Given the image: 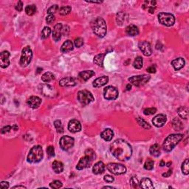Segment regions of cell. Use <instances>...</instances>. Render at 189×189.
<instances>
[{"instance_id": "cell-1", "label": "cell", "mask_w": 189, "mask_h": 189, "mask_svg": "<svg viewBox=\"0 0 189 189\" xmlns=\"http://www.w3.org/2000/svg\"><path fill=\"white\" fill-rule=\"evenodd\" d=\"M110 152L113 156L120 161L128 160L132 157V146L122 139L116 140L110 145Z\"/></svg>"}, {"instance_id": "cell-2", "label": "cell", "mask_w": 189, "mask_h": 189, "mask_svg": "<svg viewBox=\"0 0 189 189\" xmlns=\"http://www.w3.org/2000/svg\"><path fill=\"white\" fill-rule=\"evenodd\" d=\"M91 26L93 33L98 37L103 38L107 34V27L104 19L101 18V17H97L96 19L93 20Z\"/></svg>"}, {"instance_id": "cell-3", "label": "cell", "mask_w": 189, "mask_h": 189, "mask_svg": "<svg viewBox=\"0 0 189 189\" xmlns=\"http://www.w3.org/2000/svg\"><path fill=\"white\" fill-rule=\"evenodd\" d=\"M183 138V135L181 134H172V135H168L165 138L163 142V148L164 151H165L166 152L172 151Z\"/></svg>"}, {"instance_id": "cell-4", "label": "cell", "mask_w": 189, "mask_h": 189, "mask_svg": "<svg viewBox=\"0 0 189 189\" xmlns=\"http://www.w3.org/2000/svg\"><path fill=\"white\" fill-rule=\"evenodd\" d=\"M94 158H95V153L94 151L90 149H87L85 152V156L80 159L76 168L78 170H82L84 168H88L93 162Z\"/></svg>"}, {"instance_id": "cell-5", "label": "cell", "mask_w": 189, "mask_h": 189, "mask_svg": "<svg viewBox=\"0 0 189 189\" xmlns=\"http://www.w3.org/2000/svg\"><path fill=\"white\" fill-rule=\"evenodd\" d=\"M43 157L44 152L42 146H35L30 149L27 155V162L30 163H37L43 159Z\"/></svg>"}, {"instance_id": "cell-6", "label": "cell", "mask_w": 189, "mask_h": 189, "mask_svg": "<svg viewBox=\"0 0 189 189\" xmlns=\"http://www.w3.org/2000/svg\"><path fill=\"white\" fill-rule=\"evenodd\" d=\"M33 59V52L29 46L25 47L21 50V59L19 61V64L21 67H26L31 62Z\"/></svg>"}, {"instance_id": "cell-7", "label": "cell", "mask_w": 189, "mask_h": 189, "mask_svg": "<svg viewBox=\"0 0 189 189\" xmlns=\"http://www.w3.org/2000/svg\"><path fill=\"white\" fill-rule=\"evenodd\" d=\"M78 100L82 105L86 106L94 101V97L89 91L87 89L81 90L78 92Z\"/></svg>"}, {"instance_id": "cell-8", "label": "cell", "mask_w": 189, "mask_h": 189, "mask_svg": "<svg viewBox=\"0 0 189 189\" xmlns=\"http://www.w3.org/2000/svg\"><path fill=\"white\" fill-rule=\"evenodd\" d=\"M158 20L160 24L166 27H171L175 23L174 16L168 13H160L158 14Z\"/></svg>"}, {"instance_id": "cell-9", "label": "cell", "mask_w": 189, "mask_h": 189, "mask_svg": "<svg viewBox=\"0 0 189 189\" xmlns=\"http://www.w3.org/2000/svg\"><path fill=\"white\" fill-rule=\"evenodd\" d=\"M150 75H135V76L129 78V81L135 87H141V86L146 84L150 80Z\"/></svg>"}, {"instance_id": "cell-10", "label": "cell", "mask_w": 189, "mask_h": 189, "mask_svg": "<svg viewBox=\"0 0 189 189\" xmlns=\"http://www.w3.org/2000/svg\"><path fill=\"white\" fill-rule=\"evenodd\" d=\"M107 168L109 171L115 175H120V174H123L126 172V168L122 164L115 163H109L107 165Z\"/></svg>"}, {"instance_id": "cell-11", "label": "cell", "mask_w": 189, "mask_h": 189, "mask_svg": "<svg viewBox=\"0 0 189 189\" xmlns=\"http://www.w3.org/2000/svg\"><path fill=\"white\" fill-rule=\"evenodd\" d=\"M104 97L105 99L108 100V101L115 100L118 97V91L115 87H112V86H109L104 88Z\"/></svg>"}, {"instance_id": "cell-12", "label": "cell", "mask_w": 189, "mask_h": 189, "mask_svg": "<svg viewBox=\"0 0 189 189\" xmlns=\"http://www.w3.org/2000/svg\"><path fill=\"white\" fill-rule=\"evenodd\" d=\"M75 140L69 136H63L60 140V146L62 150L68 151L74 146Z\"/></svg>"}, {"instance_id": "cell-13", "label": "cell", "mask_w": 189, "mask_h": 189, "mask_svg": "<svg viewBox=\"0 0 189 189\" xmlns=\"http://www.w3.org/2000/svg\"><path fill=\"white\" fill-rule=\"evenodd\" d=\"M139 49L143 53V54L146 56H150L152 53V50L151 44L146 41H143L139 43Z\"/></svg>"}, {"instance_id": "cell-14", "label": "cell", "mask_w": 189, "mask_h": 189, "mask_svg": "<svg viewBox=\"0 0 189 189\" xmlns=\"http://www.w3.org/2000/svg\"><path fill=\"white\" fill-rule=\"evenodd\" d=\"M11 56L8 51H3L0 53V66L2 68H7L10 65L9 57Z\"/></svg>"}, {"instance_id": "cell-15", "label": "cell", "mask_w": 189, "mask_h": 189, "mask_svg": "<svg viewBox=\"0 0 189 189\" xmlns=\"http://www.w3.org/2000/svg\"><path fill=\"white\" fill-rule=\"evenodd\" d=\"M166 116L165 115H158L155 116L153 119H152V123L154 124V126H155L156 127H162L166 123Z\"/></svg>"}, {"instance_id": "cell-16", "label": "cell", "mask_w": 189, "mask_h": 189, "mask_svg": "<svg viewBox=\"0 0 189 189\" xmlns=\"http://www.w3.org/2000/svg\"><path fill=\"white\" fill-rule=\"evenodd\" d=\"M68 129L72 133L79 132L81 130V124L78 120L73 119L71 120L68 123Z\"/></svg>"}, {"instance_id": "cell-17", "label": "cell", "mask_w": 189, "mask_h": 189, "mask_svg": "<svg viewBox=\"0 0 189 189\" xmlns=\"http://www.w3.org/2000/svg\"><path fill=\"white\" fill-rule=\"evenodd\" d=\"M62 27H63V26L61 23H58L54 26L53 31V39L55 42H59L62 38V31H63Z\"/></svg>"}, {"instance_id": "cell-18", "label": "cell", "mask_w": 189, "mask_h": 189, "mask_svg": "<svg viewBox=\"0 0 189 189\" xmlns=\"http://www.w3.org/2000/svg\"><path fill=\"white\" fill-rule=\"evenodd\" d=\"M77 84V81L73 77H66L59 81L61 87H74Z\"/></svg>"}, {"instance_id": "cell-19", "label": "cell", "mask_w": 189, "mask_h": 189, "mask_svg": "<svg viewBox=\"0 0 189 189\" xmlns=\"http://www.w3.org/2000/svg\"><path fill=\"white\" fill-rule=\"evenodd\" d=\"M27 104L30 108L37 109L42 104V100L37 96H31L27 101Z\"/></svg>"}, {"instance_id": "cell-20", "label": "cell", "mask_w": 189, "mask_h": 189, "mask_svg": "<svg viewBox=\"0 0 189 189\" xmlns=\"http://www.w3.org/2000/svg\"><path fill=\"white\" fill-rule=\"evenodd\" d=\"M109 82V77L104 75V76L99 77V78H96L92 83V86L95 88H99V87H103V86L106 85L107 83Z\"/></svg>"}, {"instance_id": "cell-21", "label": "cell", "mask_w": 189, "mask_h": 189, "mask_svg": "<svg viewBox=\"0 0 189 189\" xmlns=\"http://www.w3.org/2000/svg\"><path fill=\"white\" fill-rule=\"evenodd\" d=\"M104 170H105V165L103 162L99 161L94 165L92 168V172L94 174H101L104 172Z\"/></svg>"}, {"instance_id": "cell-22", "label": "cell", "mask_w": 189, "mask_h": 189, "mask_svg": "<svg viewBox=\"0 0 189 189\" xmlns=\"http://www.w3.org/2000/svg\"><path fill=\"white\" fill-rule=\"evenodd\" d=\"M185 60L183 58H178L171 62V65L175 70H180L185 66Z\"/></svg>"}, {"instance_id": "cell-23", "label": "cell", "mask_w": 189, "mask_h": 189, "mask_svg": "<svg viewBox=\"0 0 189 189\" xmlns=\"http://www.w3.org/2000/svg\"><path fill=\"white\" fill-rule=\"evenodd\" d=\"M73 50V43L70 40H67L61 47V51L64 53H69Z\"/></svg>"}, {"instance_id": "cell-24", "label": "cell", "mask_w": 189, "mask_h": 189, "mask_svg": "<svg viewBox=\"0 0 189 189\" xmlns=\"http://www.w3.org/2000/svg\"><path fill=\"white\" fill-rule=\"evenodd\" d=\"M140 188H141L149 189V188H154V185H152V182L150 179L147 178V177H144L141 180L140 183H139Z\"/></svg>"}, {"instance_id": "cell-25", "label": "cell", "mask_w": 189, "mask_h": 189, "mask_svg": "<svg viewBox=\"0 0 189 189\" xmlns=\"http://www.w3.org/2000/svg\"><path fill=\"white\" fill-rule=\"evenodd\" d=\"M101 137L106 141H110L114 137V132L111 129H106L101 134Z\"/></svg>"}, {"instance_id": "cell-26", "label": "cell", "mask_w": 189, "mask_h": 189, "mask_svg": "<svg viewBox=\"0 0 189 189\" xmlns=\"http://www.w3.org/2000/svg\"><path fill=\"white\" fill-rule=\"evenodd\" d=\"M126 33L130 36H135L139 34V29L136 25L130 24L126 28Z\"/></svg>"}, {"instance_id": "cell-27", "label": "cell", "mask_w": 189, "mask_h": 189, "mask_svg": "<svg viewBox=\"0 0 189 189\" xmlns=\"http://www.w3.org/2000/svg\"><path fill=\"white\" fill-rule=\"evenodd\" d=\"M93 75H94V72L92 70H84L79 73V77L84 81H87Z\"/></svg>"}, {"instance_id": "cell-28", "label": "cell", "mask_w": 189, "mask_h": 189, "mask_svg": "<svg viewBox=\"0 0 189 189\" xmlns=\"http://www.w3.org/2000/svg\"><path fill=\"white\" fill-rule=\"evenodd\" d=\"M53 169L56 174H60L64 171V165L60 161L55 160L53 163Z\"/></svg>"}, {"instance_id": "cell-29", "label": "cell", "mask_w": 189, "mask_h": 189, "mask_svg": "<svg viewBox=\"0 0 189 189\" xmlns=\"http://www.w3.org/2000/svg\"><path fill=\"white\" fill-rule=\"evenodd\" d=\"M54 91V87H51L50 85H45L42 89V93L44 96L53 97V92Z\"/></svg>"}, {"instance_id": "cell-30", "label": "cell", "mask_w": 189, "mask_h": 189, "mask_svg": "<svg viewBox=\"0 0 189 189\" xmlns=\"http://www.w3.org/2000/svg\"><path fill=\"white\" fill-rule=\"evenodd\" d=\"M151 155L154 157H158L160 155V147L158 144H154L149 149Z\"/></svg>"}, {"instance_id": "cell-31", "label": "cell", "mask_w": 189, "mask_h": 189, "mask_svg": "<svg viewBox=\"0 0 189 189\" xmlns=\"http://www.w3.org/2000/svg\"><path fill=\"white\" fill-rule=\"evenodd\" d=\"M105 57V54H98L94 58L93 62L99 67L104 66V59Z\"/></svg>"}, {"instance_id": "cell-32", "label": "cell", "mask_w": 189, "mask_h": 189, "mask_svg": "<svg viewBox=\"0 0 189 189\" xmlns=\"http://www.w3.org/2000/svg\"><path fill=\"white\" fill-rule=\"evenodd\" d=\"M54 79H55L54 75L50 72H45V73L42 76V81H44V82L45 83H49Z\"/></svg>"}, {"instance_id": "cell-33", "label": "cell", "mask_w": 189, "mask_h": 189, "mask_svg": "<svg viewBox=\"0 0 189 189\" xmlns=\"http://www.w3.org/2000/svg\"><path fill=\"white\" fill-rule=\"evenodd\" d=\"M172 126L175 130L180 131L183 129V124L179 118H174L172 120Z\"/></svg>"}, {"instance_id": "cell-34", "label": "cell", "mask_w": 189, "mask_h": 189, "mask_svg": "<svg viewBox=\"0 0 189 189\" xmlns=\"http://www.w3.org/2000/svg\"><path fill=\"white\" fill-rule=\"evenodd\" d=\"M178 115L180 117L183 119H187L188 116V110L186 107H181L178 109Z\"/></svg>"}, {"instance_id": "cell-35", "label": "cell", "mask_w": 189, "mask_h": 189, "mask_svg": "<svg viewBox=\"0 0 189 189\" xmlns=\"http://www.w3.org/2000/svg\"><path fill=\"white\" fill-rule=\"evenodd\" d=\"M143 59H142V57H140V56H137V57L135 59V62H134L133 67L135 68V69H140L143 67Z\"/></svg>"}, {"instance_id": "cell-36", "label": "cell", "mask_w": 189, "mask_h": 189, "mask_svg": "<svg viewBox=\"0 0 189 189\" xmlns=\"http://www.w3.org/2000/svg\"><path fill=\"white\" fill-rule=\"evenodd\" d=\"M36 6L34 5H27L25 8V13L28 16H33L36 14Z\"/></svg>"}, {"instance_id": "cell-37", "label": "cell", "mask_w": 189, "mask_h": 189, "mask_svg": "<svg viewBox=\"0 0 189 189\" xmlns=\"http://www.w3.org/2000/svg\"><path fill=\"white\" fill-rule=\"evenodd\" d=\"M72 11V8H71L70 6L69 5H67V6H62V8L59 9V14L62 16H66L67 14H69V13Z\"/></svg>"}, {"instance_id": "cell-38", "label": "cell", "mask_w": 189, "mask_h": 189, "mask_svg": "<svg viewBox=\"0 0 189 189\" xmlns=\"http://www.w3.org/2000/svg\"><path fill=\"white\" fill-rule=\"evenodd\" d=\"M137 122L138 124H139L141 127H143V129H150L151 128L150 125H149V123L146 121V120H144L143 119L140 118V117H137Z\"/></svg>"}, {"instance_id": "cell-39", "label": "cell", "mask_w": 189, "mask_h": 189, "mask_svg": "<svg viewBox=\"0 0 189 189\" xmlns=\"http://www.w3.org/2000/svg\"><path fill=\"white\" fill-rule=\"evenodd\" d=\"M51 33V29L49 27H44L42 31V38L43 39H47Z\"/></svg>"}, {"instance_id": "cell-40", "label": "cell", "mask_w": 189, "mask_h": 189, "mask_svg": "<svg viewBox=\"0 0 189 189\" xmlns=\"http://www.w3.org/2000/svg\"><path fill=\"white\" fill-rule=\"evenodd\" d=\"M182 171L185 175H188L189 174V169H188V160L186 159L184 162L182 164L181 167Z\"/></svg>"}, {"instance_id": "cell-41", "label": "cell", "mask_w": 189, "mask_h": 189, "mask_svg": "<svg viewBox=\"0 0 189 189\" xmlns=\"http://www.w3.org/2000/svg\"><path fill=\"white\" fill-rule=\"evenodd\" d=\"M154 164H155V163L153 160H152L151 159H148L144 164V168L146 170L151 171L154 168Z\"/></svg>"}, {"instance_id": "cell-42", "label": "cell", "mask_w": 189, "mask_h": 189, "mask_svg": "<svg viewBox=\"0 0 189 189\" xmlns=\"http://www.w3.org/2000/svg\"><path fill=\"white\" fill-rule=\"evenodd\" d=\"M54 126L55 127H56V130H57L58 132H59V133H62V132H64L63 125H62V121H61V120H56V121L54 122Z\"/></svg>"}, {"instance_id": "cell-43", "label": "cell", "mask_w": 189, "mask_h": 189, "mask_svg": "<svg viewBox=\"0 0 189 189\" xmlns=\"http://www.w3.org/2000/svg\"><path fill=\"white\" fill-rule=\"evenodd\" d=\"M157 112L156 108H146L145 109L143 113L145 115H152L155 114Z\"/></svg>"}, {"instance_id": "cell-44", "label": "cell", "mask_w": 189, "mask_h": 189, "mask_svg": "<svg viewBox=\"0 0 189 189\" xmlns=\"http://www.w3.org/2000/svg\"><path fill=\"white\" fill-rule=\"evenodd\" d=\"M50 186L53 188H59L62 187V182L59 181V180H55L50 183Z\"/></svg>"}, {"instance_id": "cell-45", "label": "cell", "mask_w": 189, "mask_h": 189, "mask_svg": "<svg viewBox=\"0 0 189 189\" xmlns=\"http://www.w3.org/2000/svg\"><path fill=\"white\" fill-rule=\"evenodd\" d=\"M130 185L131 186H132V188H137L139 186V183H138L137 179L135 177H132L130 180Z\"/></svg>"}, {"instance_id": "cell-46", "label": "cell", "mask_w": 189, "mask_h": 189, "mask_svg": "<svg viewBox=\"0 0 189 189\" xmlns=\"http://www.w3.org/2000/svg\"><path fill=\"white\" fill-rule=\"evenodd\" d=\"M47 155H48L49 158H53V157L55 156V149L54 147L52 146H50L47 147Z\"/></svg>"}, {"instance_id": "cell-47", "label": "cell", "mask_w": 189, "mask_h": 189, "mask_svg": "<svg viewBox=\"0 0 189 189\" xmlns=\"http://www.w3.org/2000/svg\"><path fill=\"white\" fill-rule=\"evenodd\" d=\"M74 44H75V46L76 47H81L83 46V44H84V40H83V39H81V38H77V39H75V41H74Z\"/></svg>"}, {"instance_id": "cell-48", "label": "cell", "mask_w": 189, "mask_h": 189, "mask_svg": "<svg viewBox=\"0 0 189 189\" xmlns=\"http://www.w3.org/2000/svg\"><path fill=\"white\" fill-rule=\"evenodd\" d=\"M123 17H125V14L123 13H120L117 15V22L120 23V24H122L123 23V21H125V19H123Z\"/></svg>"}, {"instance_id": "cell-49", "label": "cell", "mask_w": 189, "mask_h": 189, "mask_svg": "<svg viewBox=\"0 0 189 189\" xmlns=\"http://www.w3.org/2000/svg\"><path fill=\"white\" fill-rule=\"evenodd\" d=\"M58 10H59V6H58L57 5H52V6L50 7L48 10H47V14H55V13L57 12Z\"/></svg>"}, {"instance_id": "cell-50", "label": "cell", "mask_w": 189, "mask_h": 189, "mask_svg": "<svg viewBox=\"0 0 189 189\" xmlns=\"http://www.w3.org/2000/svg\"><path fill=\"white\" fill-rule=\"evenodd\" d=\"M55 19H56V17L54 16V15H53V14H50V15L47 16L46 21H47V24H50L55 21Z\"/></svg>"}, {"instance_id": "cell-51", "label": "cell", "mask_w": 189, "mask_h": 189, "mask_svg": "<svg viewBox=\"0 0 189 189\" xmlns=\"http://www.w3.org/2000/svg\"><path fill=\"white\" fill-rule=\"evenodd\" d=\"M12 129H13V126H5V127H3L2 129V131H1V132H2V134L7 133V132H9L10 131H11Z\"/></svg>"}, {"instance_id": "cell-52", "label": "cell", "mask_w": 189, "mask_h": 189, "mask_svg": "<svg viewBox=\"0 0 189 189\" xmlns=\"http://www.w3.org/2000/svg\"><path fill=\"white\" fill-rule=\"evenodd\" d=\"M23 9V3L22 2H21V1H19V2H18V3L16 4V10L18 11H21Z\"/></svg>"}, {"instance_id": "cell-53", "label": "cell", "mask_w": 189, "mask_h": 189, "mask_svg": "<svg viewBox=\"0 0 189 189\" xmlns=\"http://www.w3.org/2000/svg\"><path fill=\"white\" fill-rule=\"evenodd\" d=\"M104 181L107 182V183H112V182L114 181V178L110 175H106L105 177H104Z\"/></svg>"}, {"instance_id": "cell-54", "label": "cell", "mask_w": 189, "mask_h": 189, "mask_svg": "<svg viewBox=\"0 0 189 189\" xmlns=\"http://www.w3.org/2000/svg\"><path fill=\"white\" fill-rule=\"evenodd\" d=\"M146 71H147L149 73H155V72H156V67L152 65V66L149 67L147 68V69H146Z\"/></svg>"}, {"instance_id": "cell-55", "label": "cell", "mask_w": 189, "mask_h": 189, "mask_svg": "<svg viewBox=\"0 0 189 189\" xmlns=\"http://www.w3.org/2000/svg\"><path fill=\"white\" fill-rule=\"evenodd\" d=\"M0 187L3 189L8 188H9V183H8V182H2V183H0Z\"/></svg>"}, {"instance_id": "cell-56", "label": "cell", "mask_w": 189, "mask_h": 189, "mask_svg": "<svg viewBox=\"0 0 189 189\" xmlns=\"http://www.w3.org/2000/svg\"><path fill=\"white\" fill-rule=\"evenodd\" d=\"M172 174V170H168L166 173H164L163 174V177H168Z\"/></svg>"}, {"instance_id": "cell-57", "label": "cell", "mask_w": 189, "mask_h": 189, "mask_svg": "<svg viewBox=\"0 0 189 189\" xmlns=\"http://www.w3.org/2000/svg\"><path fill=\"white\" fill-rule=\"evenodd\" d=\"M14 188H26V187L24 185H17V186H14Z\"/></svg>"}, {"instance_id": "cell-58", "label": "cell", "mask_w": 189, "mask_h": 189, "mask_svg": "<svg viewBox=\"0 0 189 189\" xmlns=\"http://www.w3.org/2000/svg\"><path fill=\"white\" fill-rule=\"evenodd\" d=\"M131 89H132V85H131L130 84H129L127 86H126V90L129 91V90H130Z\"/></svg>"}, {"instance_id": "cell-59", "label": "cell", "mask_w": 189, "mask_h": 189, "mask_svg": "<svg viewBox=\"0 0 189 189\" xmlns=\"http://www.w3.org/2000/svg\"><path fill=\"white\" fill-rule=\"evenodd\" d=\"M86 2H90V3H98V4H100V3H101V2H95V1H86Z\"/></svg>"}, {"instance_id": "cell-60", "label": "cell", "mask_w": 189, "mask_h": 189, "mask_svg": "<svg viewBox=\"0 0 189 189\" xmlns=\"http://www.w3.org/2000/svg\"><path fill=\"white\" fill-rule=\"evenodd\" d=\"M160 166H162V167H163L164 165H165V162H164L163 160H162L160 162Z\"/></svg>"}, {"instance_id": "cell-61", "label": "cell", "mask_w": 189, "mask_h": 189, "mask_svg": "<svg viewBox=\"0 0 189 189\" xmlns=\"http://www.w3.org/2000/svg\"><path fill=\"white\" fill-rule=\"evenodd\" d=\"M103 188H114L112 187V186H104V187H103Z\"/></svg>"}, {"instance_id": "cell-62", "label": "cell", "mask_w": 189, "mask_h": 189, "mask_svg": "<svg viewBox=\"0 0 189 189\" xmlns=\"http://www.w3.org/2000/svg\"><path fill=\"white\" fill-rule=\"evenodd\" d=\"M41 71H42V68H39V69H37V74L40 73Z\"/></svg>"}, {"instance_id": "cell-63", "label": "cell", "mask_w": 189, "mask_h": 189, "mask_svg": "<svg viewBox=\"0 0 189 189\" xmlns=\"http://www.w3.org/2000/svg\"><path fill=\"white\" fill-rule=\"evenodd\" d=\"M171 162H168V163H167V164H166V165H167V167H170L171 165Z\"/></svg>"}]
</instances>
